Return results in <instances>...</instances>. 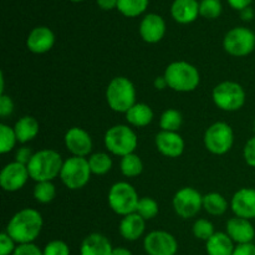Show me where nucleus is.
I'll use <instances>...</instances> for the list:
<instances>
[{
	"label": "nucleus",
	"mask_w": 255,
	"mask_h": 255,
	"mask_svg": "<svg viewBox=\"0 0 255 255\" xmlns=\"http://www.w3.org/2000/svg\"><path fill=\"white\" fill-rule=\"evenodd\" d=\"M42 226L44 221L39 211L24 208L11 217L5 232L14 239L16 244L34 243L41 233Z\"/></svg>",
	"instance_id": "f257e3e1"
},
{
	"label": "nucleus",
	"mask_w": 255,
	"mask_h": 255,
	"mask_svg": "<svg viewBox=\"0 0 255 255\" xmlns=\"http://www.w3.org/2000/svg\"><path fill=\"white\" fill-rule=\"evenodd\" d=\"M64 161L61 154L55 149H40L35 152L27 164L30 178L35 182H52L60 177Z\"/></svg>",
	"instance_id": "f03ea898"
},
{
	"label": "nucleus",
	"mask_w": 255,
	"mask_h": 255,
	"mask_svg": "<svg viewBox=\"0 0 255 255\" xmlns=\"http://www.w3.org/2000/svg\"><path fill=\"white\" fill-rule=\"evenodd\" d=\"M163 76L169 89L177 92H192L201 82L199 71L187 61H173L166 67Z\"/></svg>",
	"instance_id": "7ed1b4c3"
},
{
	"label": "nucleus",
	"mask_w": 255,
	"mask_h": 255,
	"mask_svg": "<svg viewBox=\"0 0 255 255\" xmlns=\"http://www.w3.org/2000/svg\"><path fill=\"white\" fill-rule=\"evenodd\" d=\"M106 101L112 111L126 114L136 104L134 85L127 77H115L106 89Z\"/></svg>",
	"instance_id": "20e7f679"
},
{
	"label": "nucleus",
	"mask_w": 255,
	"mask_h": 255,
	"mask_svg": "<svg viewBox=\"0 0 255 255\" xmlns=\"http://www.w3.org/2000/svg\"><path fill=\"white\" fill-rule=\"evenodd\" d=\"M105 147L110 153L122 157L134 153L138 144V138L133 129L126 125H116L105 133Z\"/></svg>",
	"instance_id": "39448f33"
},
{
	"label": "nucleus",
	"mask_w": 255,
	"mask_h": 255,
	"mask_svg": "<svg viewBox=\"0 0 255 255\" xmlns=\"http://www.w3.org/2000/svg\"><path fill=\"white\" fill-rule=\"evenodd\" d=\"M89 159L86 157L71 156L64 161L60 178L64 186L71 191H77L86 186L91 178Z\"/></svg>",
	"instance_id": "423d86ee"
},
{
	"label": "nucleus",
	"mask_w": 255,
	"mask_h": 255,
	"mask_svg": "<svg viewBox=\"0 0 255 255\" xmlns=\"http://www.w3.org/2000/svg\"><path fill=\"white\" fill-rule=\"evenodd\" d=\"M109 206L116 214L126 217L136 213L139 197L133 186L127 182H117L109 191Z\"/></svg>",
	"instance_id": "0eeeda50"
},
{
	"label": "nucleus",
	"mask_w": 255,
	"mask_h": 255,
	"mask_svg": "<svg viewBox=\"0 0 255 255\" xmlns=\"http://www.w3.org/2000/svg\"><path fill=\"white\" fill-rule=\"evenodd\" d=\"M212 99L222 111L234 112L241 110L246 104V91L238 82L223 81L213 89Z\"/></svg>",
	"instance_id": "6e6552de"
},
{
	"label": "nucleus",
	"mask_w": 255,
	"mask_h": 255,
	"mask_svg": "<svg viewBox=\"0 0 255 255\" xmlns=\"http://www.w3.org/2000/svg\"><path fill=\"white\" fill-rule=\"evenodd\" d=\"M204 146L211 153L222 156L228 153L234 143V132L226 122H214L204 132Z\"/></svg>",
	"instance_id": "1a4fd4ad"
},
{
	"label": "nucleus",
	"mask_w": 255,
	"mask_h": 255,
	"mask_svg": "<svg viewBox=\"0 0 255 255\" xmlns=\"http://www.w3.org/2000/svg\"><path fill=\"white\" fill-rule=\"evenodd\" d=\"M223 47L232 56H248L255 49V34L248 27H234L224 36Z\"/></svg>",
	"instance_id": "9d476101"
},
{
	"label": "nucleus",
	"mask_w": 255,
	"mask_h": 255,
	"mask_svg": "<svg viewBox=\"0 0 255 255\" xmlns=\"http://www.w3.org/2000/svg\"><path fill=\"white\" fill-rule=\"evenodd\" d=\"M173 208L177 216L183 219L196 217L203 208V196L192 187H183L173 197Z\"/></svg>",
	"instance_id": "9b49d317"
},
{
	"label": "nucleus",
	"mask_w": 255,
	"mask_h": 255,
	"mask_svg": "<svg viewBox=\"0 0 255 255\" xmlns=\"http://www.w3.org/2000/svg\"><path fill=\"white\" fill-rule=\"evenodd\" d=\"M143 248L148 255H176L178 242L166 231H153L146 236Z\"/></svg>",
	"instance_id": "f8f14e48"
},
{
	"label": "nucleus",
	"mask_w": 255,
	"mask_h": 255,
	"mask_svg": "<svg viewBox=\"0 0 255 255\" xmlns=\"http://www.w3.org/2000/svg\"><path fill=\"white\" fill-rule=\"evenodd\" d=\"M29 178L27 166L16 161L10 162L0 172V186L5 192H16L26 184Z\"/></svg>",
	"instance_id": "ddd939ff"
},
{
	"label": "nucleus",
	"mask_w": 255,
	"mask_h": 255,
	"mask_svg": "<svg viewBox=\"0 0 255 255\" xmlns=\"http://www.w3.org/2000/svg\"><path fill=\"white\" fill-rule=\"evenodd\" d=\"M65 146L75 157H87L92 151V138L81 127H72L65 134Z\"/></svg>",
	"instance_id": "4468645a"
},
{
	"label": "nucleus",
	"mask_w": 255,
	"mask_h": 255,
	"mask_svg": "<svg viewBox=\"0 0 255 255\" xmlns=\"http://www.w3.org/2000/svg\"><path fill=\"white\" fill-rule=\"evenodd\" d=\"M154 143H156L159 153L169 157V158H177V157L182 156L184 152V147H186L184 139L177 132H158L154 138Z\"/></svg>",
	"instance_id": "2eb2a0df"
},
{
	"label": "nucleus",
	"mask_w": 255,
	"mask_h": 255,
	"mask_svg": "<svg viewBox=\"0 0 255 255\" xmlns=\"http://www.w3.org/2000/svg\"><path fill=\"white\" fill-rule=\"evenodd\" d=\"M231 208L236 217L255 219V188H242L234 193Z\"/></svg>",
	"instance_id": "dca6fc26"
},
{
	"label": "nucleus",
	"mask_w": 255,
	"mask_h": 255,
	"mask_svg": "<svg viewBox=\"0 0 255 255\" xmlns=\"http://www.w3.org/2000/svg\"><path fill=\"white\" fill-rule=\"evenodd\" d=\"M226 233L238 246L253 243L255 238V229L253 224L251 223L249 219L241 218V217H234L227 222Z\"/></svg>",
	"instance_id": "f3484780"
},
{
	"label": "nucleus",
	"mask_w": 255,
	"mask_h": 255,
	"mask_svg": "<svg viewBox=\"0 0 255 255\" xmlns=\"http://www.w3.org/2000/svg\"><path fill=\"white\" fill-rule=\"evenodd\" d=\"M166 34V22L159 15L148 14L142 19L139 25V35L143 41L156 44L163 39Z\"/></svg>",
	"instance_id": "a211bd4d"
},
{
	"label": "nucleus",
	"mask_w": 255,
	"mask_h": 255,
	"mask_svg": "<svg viewBox=\"0 0 255 255\" xmlns=\"http://www.w3.org/2000/svg\"><path fill=\"white\" fill-rule=\"evenodd\" d=\"M54 44V32L46 26H37L32 29L26 39V46L32 54H45L52 49Z\"/></svg>",
	"instance_id": "6ab92c4d"
},
{
	"label": "nucleus",
	"mask_w": 255,
	"mask_h": 255,
	"mask_svg": "<svg viewBox=\"0 0 255 255\" xmlns=\"http://www.w3.org/2000/svg\"><path fill=\"white\" fill-rule=\"evenodd\" d=\"M112 252L111 242L101 233L89 234L80 247V255H112Z\"/></svg>",
	"instance_id": "aec40b11"
},
{
	"label": "nucleus",
	"mask_w": 255,
	"mask_h": 255,
	"mask_svg": "<svg viewBox=\"0 0 255 255\" xmlns=\"http://www.w3.org/2000/svg\"><path fill=\"white\" fill-rule=\"evenodd\" d=\"M144 229H146V221L137 213L124 217L119 227L122 238L128 242H134L141 238L144 233Z\"/></svg>",
	"instance_id": "412c9836"
},
{
	"label": "nucleus",
	"mask_w": 255,
	"mask_h": 255,
	"mask_svg": "<svg viewBox=\"0 0 255 255\" xmlns=\"http://www.w3.org/2000/svg\"><path fill=\"white\" fill-rule=\"evenodd\" d=\"M173 19L179 24L193 22L199 15V4L197 0H174L171 7Z\"/></svg>",
	"instance_id": "4be33fe9"
},
{
	"label": "nucleus",
	"mask_w": 255,
	"mask_h": 255,
	"mask_svg": "<svg viewBox=\"0 0 255 255\" xmlns=\"http://www.w3.org/2000/svg\"><path fill=\"white\" fill-rule=\"evenodd\" d=\"M234 242L223 232H216L206 242V251L208 255H233Z\"/></svg>",
	"instance_id": "5701e85b"
},
{
	"label": "nucleus",
	"mask_w": 255,
	"mask_h": 255,
	"mask_svg": "<svg viewBox=\"0 0 255 255\" xmlns=\"http://www.w3.org/2000/svg\"><path fill=\"white\" fill-rule=\"evenodd\" d=\"M15 134L19 143H27L32 141L40 132V125L37 120L32 116H24L17 120L14 126Z\"/></svg>",
	"instance_id": "b1692460"
},
{
	"label": "nucleus",
	"mask_w": 255,
	"mask_h": 255,
	"mask_svg": "<svg viewBox=\"0 0 255 255\" xmlns=\"http://www.w3.org/2000/svg\"><path fill=\"white\" fill-rule=\"evenodd\" d=\"M126 120L133 127H146L153 121L154 114L151 107L147 104H134L128 111L126 112Z\"/></svg>",
	"instance_id": "393cba45"
},
{
	"label": "nucleus",
	"mask_w": 255,
	"mask_h": 255,
	"mask_svg": "<svg viewBox=\"0 0 255 255\" xmlns=\"http://www.w3.org/2000/svg\"><path fill=\"white\" fill-rule=\"evenodd\" d=\"M203 208L211 216L218 217L226 213L228 209V202L222 194L212 192L203 196Z\"/></svg>",
	"instance_id": "a878e982"
},
{
	"label": "nucleus",
	"mask_w": 255,
	"mask_h": 255,
	"mask_svg": "<svg viewBox=\"0 0 255 255\" xmlns=\"http://www.w3.org/2000/svg\"><path fill=\"white\" fill-rule=\"evenodd\" d=\"M90 169H91L92 174L96 176H104V174L109 173L112 168V158L110 157L109 153L105 152H97V153L90 154L89 158Z\"/></svg>",
	"instance_id": "bb28decb"
},
{
	"label": "nucleus",
	"mask_w": 255,
	"mask_h": 255,
	"mask_svg": "<svg viewBox=\"0 0 255 255\" xmlns=\"http://www.w3.org/2000/svg\"><path fill=\"white\" fill-rule=\"evenodd\" d=\"M120 168H121L122 174L125 177L133 178V177L139 176L142 173V171H143V162L136 153L127 154V156L121 158Z\"/></svg>",
	"instance_id": "cd10ccee"
},
{
	"label": "nucleus",
	"mask_w": 255,
	"mask_h": 255,
	"mask_svg": "<svg viewBox=\"0 0 255 255\" xmlns=\"http://www.w3.org/2000/svg\"><path fill=\"white\" fill-rule=\"evenodd\" d=\"M183 124V117L179 111L174 109H168L162 112L161 119H159V127L161 131L167 132H177L181 128Z\"/></svg>",
	"instance_id": "c85d7f7f"
},
{
	"label": "nucleus",
	"mask_w": 255,
	"mask_h": 255,
	"mask_svg": "<svg viewBox=\"0 0 255 255\" xmlns=\"http://www.w3.org/2000/svg\"><path fill=\"white\" fill-rule=\"evenodd\" d=\"M148 6V0H119L117 9L120 12L128 17H136L141 15Z\"/></svg>",
	"instance_id": "c756f323"
},
{
	"label": "nucleus",
	"mask_w": 255,
	"mask_h": 255,
	"mask_svg": "<svg viewBox=\"0 0 255 255\" xmlns=\"http://www.w3.org/2000/svg\"><path fill=\"white\" fill-rule=\"evenodd\" d=\"M56 197V188L50 181L37 182L34 187V198L37 203L47 204L52 202Z\"/></svg>",
	"instance_id": "7c9ffc66"
},
{
	"label": "nucleus",
	"mask_w": 255,
	"mask_h": 255,
	"mask_svg": "<svg viewBox=\"0 0 255 255\" xmlns=\"http://www.w3.org/2000/svg\"><path fill=\"white\" fill-rule=\"evenodd\" d=\"M17 138L15 134L14 127H10L7 125H0V153L6 154L11 151L16 144Z\"/></svg>",
	"instance_id": "2f4dec72"
},
{
	"label": "nucleus",
	"mask_w": 255,
	"mask_h": 255,
	"mask_svg": "<svg viewBox=\"0 0 255 255\" xmlns=\"http://www.w3.org/2000/svg\"><path fill=\"white\" fill-rule=\"evenodd\" d=\"M158 203L153 198H151V197H142V198H139L136 208V213L139 214L144 221L153 219L158 214Z\"/></svg>",
	"instance_id": "473e14b6"
},
{
	"label": "nucleus",
	"mask_w": 255,
	"mask_h": 255,
	"mask_svg": "<svg viewBox=\"0 0 255 255\" xmlns=\"http://www.w3.org/2000/svg\"><path fill=\"white\" fill-rule=\"evenodd\" d=\"M192 232H193V236L197 239H201V241L207 242L212 236H213L216 232H214V226L212 222H209L208 219H197L194 222L193 227H192Z\"/></svg>",
	"instance_id": "72a5a7b5"
},
{
	"label": "nucleus",
	"mask_w": 255,
	"mask_h": 255,
	"mask_svg": "<svg viewBox=\"0 0 255 255\" xmlns=\"http://www.w3.org/2000/svg\"><path fill=\"white\" fill-rule=\"evenodd\" d=\"M222 12V4L219 0H202L199 4V15L206 19H217Z\"/></svg>",
	"instance_id": "f704fd0d"
},
{
	"label": "nucleus",
	"mask_w": 255,
	"mask_h": 255,
	"mask_svg": "<svg viewBox=\"0 0 255 255\" xmlns=\"http://www.w3.org/2000/svg\"><path fill=\"white\" fill-rule=\"evenodd\" d=\"M44 255H70V248L65 242L51 241L42 249Z\"/></svg>",
	"instance_id": "c9c22d12"
},
{
	"label": "nucleus",
	"mask_w": 255,
	"mask_h": 255,
	"mask_svg": "<svg viewBox=\"0 0 255 255\" xmlns=\"http://www.w3.org/2000/svg\"><path fill=\"white\" fill-rule=\"evenodd\" d=\"M15 249H16V243L14 239L6 232H2L0 234V255H12Z\"/></svg>",
	"instance_id": "e433bc0d"
},
{
	"label": "nucleus",
	"mask_w": 255,
	"mask_h": 255,
	"mask_svg": "<svg viewBox=\"0 0 255 255\" xmlns=\"http://www.w3.org/2000/svg\"><path fill=\"white\" fill-rule=\"evenodd\" d=\"M12 255H44L41 249L34 243L17 244Z\"/></svg>",
	"instance_id": "4c0bfd02"
},
{
	"label": "nucleus",
	"mask_w": 255,
	"mask_h": 255,
	"mask_svg": "<svg viewBox=\"0 0 255 255\" xmlns=\"http://www.w3.org/2000/svg\"><path fill=\"white\" fill-rule=\"evenodd\" d=\"M243 157L248 166L255 168V136L249 138L244 146Z\"/></svg>",
	"instance_id": "58836bf2"
},
{
	"label": "nucleus",
	"mask_w": 255,
	"mask_h": 255,
	"mask_svg": "<svg viewBox=\"0 0 255 255\" xmlns=\"http://www.w3.org/2000/svg\"><path fill=\"white\" fill-rule=\"evenodd\" d=\"M14 112V101L10 96L2 94L0 95V116L2 119L10 116Z\"/></svg>",
	"instance_id": "ea45409f"
},
{
	"label": "nucleus",
	"mask_w": 255,
	"mask_h": 255,
	"mask_svg": "<svg viewBox=\"0 0 255 255\" xmlns=\"http://www.w3.org/2000/svg\"><path fill=\"white\" fill-rule=\"evenodd\" d=\"M34 153L35 152H32L29 147H26V146L20 147V148H17L16 153H15V161L19 162V163L25 164V166H27V164H29V162L31 161Z\"/></svg>",
	"instance_id": "a19ab883"
},
{
	"label": "nucleus",
	"mask_w": 255,
	"mask_h": 255,
	"mask_svg": "<svg viewBox=\"0 0 255 255\" xmlns=\"http://www.w3.org/2000/svg\"><path fill=\"white\" fill-rule=\"evenodd\" d=\"M233 255H255V246L253 243L237 246Z\"/></svg>",
	"instance_id": "79ce46f5"
},
{
	"label": "nucleus",
	"mask_w": 255,
	"mask_h": 255,
	"mask_svg": "<svg viewBox=\"0 0 255 255\" xmlns=\"http://www.w3.org/2000/svg\"><path fill=\"white\" fill-rule=\"evenodd\" d=\"M228 2H229V5L233 7V9L241 10V11H242V10L249 7L252 0H228Z\"/></svg>",
	"instance_id": "37998d69"
},
{
	"label": "nucleus",
	"mask_w": 255,
	"mask_h": 255,
	"mask_svg": "<svg viewBox=\"0 0 255 255\" xmlns=\"http://www.w3.org/2000/svg\"><path fill=\"white\" fill-rule=\"evenodd\" d=\"M117 1L119 0H97V4L101 9L111 10L114 7H117Z\"/></svg>",
	"instance_id": "c03bdc74"
},
{
	"label": "nucleus",
	"mask_w": 255,
	"mask_h": 255,
	"mask_svg": "<svg viewBox=\"0 0 255 255\" xmlns=\"http://www.w3.org/2000/svg\"><path fill=\"white\" fill-rule=\"evenodd\" d=\"M153 85H154V89H157V90H164L166 87H168V84H167L166 77L164 76L156 77V79H154Z\"/></svg>",
	"instance_id": "a18cd8bd"
},
{
	"label": "nucleus",
	"mask_w": 255,
	"mask_h": 255,
	"mask_svg": "<svg viewBox=\"0 0 255 255\" xmlns=\"http://www.w3.org/2000/svg\"><path fill=\"white\" fill-rule=\"evenodd\" d=\"M241 16H242V19L246 20V21H248V20H252V19H253V16H254L253 10H252L251 7H247V9L242 10Z\"/></svg>",
	"instance_id": "49530a36"
},
{
	"label": "nucleus",
	"mask_w": 255,
	"mask_h": 255,
	"mask_svg": "<svg viewBox=\"0 0 255 255\" xmlns=\"http://www.w3.org/2000/svg\"><path fill=\"white\" fill-rule=\"evenodd\" d=\"M112 255H133L128 249L124 248V247H120V248H114Z\"/></svg>",
	"instance_id": "de8ad7c7"
},
{
	"label": "nucleus",
	"mask_w": 255,
	"mask_h": 255,
	"mask_svg": "<svg viewBox=\"0 0 255 255\" xmlns=\"http://www.w3.org/2000/svg\"><path fill=\"white\" fill-rule=\"evenodd\" d=\"M253 129H254V133H255V121H254V124H253Z\"/></svg>",
	"instance_id": "09e8293b"
},
{
	"label": "nucleus",
	"mask_w": 255,
	"mask_h": 255,
	"mask_svg": "<svg viewBox=\"0 0 255 255\" xmlns=\"http://www.w3.org/2000/svg\"><path fill=\"white\" fill-rule=\"evenodd\" d=\"M71 1H82V0H71Z\"/></svg>",
	"instance_id": "8fccbe9b"
},
{
	"label": "nucleus",
	"mask_w": 255,
	"mask_h": 255,
	"mask_svg": "<svg viewBox=\"0 0 255 255\" xmlns=\"http://www.w3.org/2000/svg\"><path fill=\"white\" fill-rule=\"evenodd\" d=\"M176 255H177V254H176Z\"/></svg>",
	"instance_id": "3c124183"
}]
</instances>
